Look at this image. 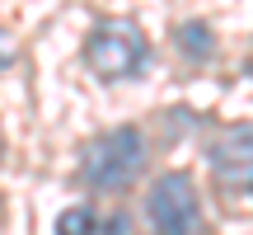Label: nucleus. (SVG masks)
<instances>
[{"label":"nucleus","mask_w":253,"mask_h":235,"mask_svg":"<svg viewBox=\"0 0 253 235\" xmlns=\"http://www.w3.org/2000/svg\"><path fill=\"white\" fill-rule=\"evenodd\" d=\"M141 170H145V136H141V127H131V122L94 136V141L84 146V155H80V183L94 188V193L131 188V183L141 179Z\"/></svg>","instance_id":"1"},{"label":"nucleus","mask_w":253,"mask_h":235,"mask_svg":"<svg viewBox=\"0 0 253 235\" xmlns=\"http://www.w3.org/2000/svg\"><path fill=\"white\" fill-rule=\"evenodd\" d=\"M84 61L94 66V75L108 85L118 80H136L150 66V38L141 24L131 19H99L84 38Z\"/></svg>","instance_id":"2"},{"label":"nucleus","mask_w":253,"mask_h":235,"mask_svg":"<svg viewBox=\"0 0 253 235\" xmlns=\"http://www.w3.org/2000/svg\"><path fill=\"white\" fill-rule=\"evenodd\" d=\"M145 221L155 235H197L202 202L188 174H160L145 193Z\"/></svg>","instance_id":"3"},{"label":"nucleus","mask_w":253,"mask_h":235,"mask_svg":"<svg viewBox=\"0 0 253 235\" xmlns=\"http://www.w3.org/2000/svg\"><path fill=\"white\" fill-rule=\"evenodd\" d=\"M207 165L216 174V183H225L230 193L253 188V122H235L211 141Z\"/></svg>","instance_id":"4"},{"label":"nucleus","mask_w":253,"mask_h":235,"mask_svg":"<svg viewBox=\"0 0 253 235\" xmlns=\"http://www.w3.org/2000/svg\"><path fill=\"white\" fill-rule=\"evenodd\" d=\"M173 43H178V52L188 57V61H207V57L216 52V33H211L202 19H188V24H178Z\"/></svg>","instance_id":"5"},{"label":"nucleus","mask_w":253,"mask_h":235,"mask_svg":"<svg viewBox=\"0 0 253 235\" xmlns=\"http://www.w3.org/2000/svg\"><path fill=\"white\" fill-rule=\"evenodd\" d=\"M94 231H99V217H94L89 202H75L56 217V235H94Z\"/></svg>","instance_id":"6"},{"label":"nucleus","mask_w":253,"mask_h":235,"mask_svg":"<svg viewBox=\"0 0 253 235\" xmlns=\"http://www.w3.org/2000/svg\"><path fill=\"white\" fill-rule=\"evenodd\" d=\"M126 231H131V221L118 212V217H108V231H103V235H126Z\"/></svg>","instance_id":"7"},{"label":"nucleus","mask_w":253,"mask_h":235,"mask_svg":"<svg viewBox=\"0 0 253 235\" xmlns=\"http://www.w3.org/2000/svg\"><path fill=\"white\" fill-rule=\"evenodd\" d=\"M0 155H5V151H0Z\"/></svg>","instance_id":"8"}]
</instances>
